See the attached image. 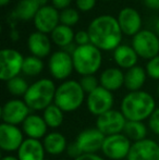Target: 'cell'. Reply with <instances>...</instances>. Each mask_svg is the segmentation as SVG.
Returning a JSON list of instances; mask_svg holds the SVG:
<instances>
[{
    "label": "cell",
    "instance_id": "ee69618b",
    "mask_svg": "<svg viewBox=\"0 0 159 160\" xmlns=\"http://www.w3.org/2000/svg\"><path fill=\"white\" fill-rule=\"evenodd\" d=\"M155 31H156V34H157V36L159 37V20L157 21V23H156V26H155Z\"/></svg>",
    "mask_w": 159,
    "mask_h": 160
},
{
    "label": "cell",
    "instance_id": "44dd1931",
    "mask_svg": "<svg viewBox=\"0 0 159 160\" xmlns=\"http://www.w3.org/2000/svg\"><path fill=\"white\" fill-rule=\"evenodd\" d=\"M99 84L109 92H116L124 85V73L118 68H108L99 78Z\"/></svg>",
    "mask_w": 159,
    "mask_h": 160
},
{
    "label": "cell",
    "instance_id": "1f68e13d",
    "mask_svg": "<svg viewBox=\"0 0 159 160\" xmlns=\"http://www.w3.org/2000/svg\"><path fill=\"white\" fill-rule=\"evenodd\" d=\"M80 84L82 86L83 91L85 92V94H91L92 92L95 91L97 87H99V81L96 78L95 75H85L82 76V78L80 80Z\"/></svg>",
    "mask_w": 159,
    "mask_h": 160
},
{
    "label": "cell",
    "instance_id": "7a4b0ae2",
    "mask_svg": "<svg viewBox=\"0 0 159 160\" xmlns=\"http://www.w3.org/2000/svg\"><path fill=\"white\" fill-rule=\"evenodd\" d=\"M156 109L154 97L144 91L130 92L121 101L120 111L127 121L148 120Z\"/></svg>",
    "mask_w": 159,
    "mask_h": 160
},
{
    "label": "cell",
    "instance_id": "83f0119b",
    "mask_svg": "<svg viewBox=\"0 0 159 160\" xmlns=\"http://www.w3.org/2000/svg\"><path fill=\"white\" fill-rule=\"evenodd\" d=\"M64 112L58 107L57 105L52 103L49 107H47L44 110L42 113V118H44L45 122H46L47 127L50 128H57L61 127L62 122H63V116Z\"/></svg>",
    "mask_w": 159,
    "mask_h": 160
},
{
    "label": "cell",
    "instance_id": "3957f363",
    "mask_svg": "<svg viewBox=\"0 0 159 160\" xmlns=\"http://www.w3.org/2000/svg\"><path fill=\"white\" fill-rule=\"evenodd\" d=\"M57 87L52 80L40 78L30 85L23 100L33 111H44L47 107L53 103Z\"/></svg>",
    "mask_w": 159,
    "mask_h": 160
},
{
    "label": "cell",
    "instance_id": "bcb514c9",
    "mask_svg": "<svg viewBox=\"0 0 159 160\" xmlns=\"http://www.w3.org/2000/svg\"><path fill=\"white\" fill-rule=\"evenodd\" d=\"M104 1H112V0H104Z\"/></svg>",
    "mask_w": 159,
    "mask_h": 160
},
{
    "label": "cell",
    "instance_id": "e0dca14e",
    "mask_svg": "<svg viewBox=\"0 0 159 160\" xmlns=\"http://www.w3.org/2000/svg\"><path fill=\"white\" fill-rule=\"evenodd\" d=\"M118 23L123 34L127 36H135L141 32L142 18L140 13L133 8H123L118 14Z\"/></svg>",
    "mask_w": 159,
    "mask_h": 160
},
{
    "label": "cell",
    "instance_id": "7c38bea8",
    "mask_svg": "<svg viewBox=\"0 0 159 160\" xmlns=\"http://www.w3.org/2000/svg\"><path fill=\"white\" fill-rule=\"evenodd\" d=\"M113 103H115V98L112 93L102 86L97 87L95 91L87 95V109L96 117H99L105 112L111 110Z\"/></svg>",
    "mask_w": 159,
    "mask_h": 160
},
{
    "label": "cell",
    "instance_id": "5bb4252c",
    "mask_svg": "<svg viewBox=\"0 0 159 160\" xmlns=\"http://www.w3.org/2000/svg\"><path fill=\"white\" fill-rule=\"evenodd\" d=\"M24 142V133L17 125H0V148L6 152H17Z\"/></svg>",
    "mask_w": 159,
    "mask_h": 160
},
{
    "label": "cell",
    "instance_id": "4316f807",
    "mask_svg": "<svg viewBox=\"0 0 159 160\" xmlns=\"http://www.w3.org/2000/svg\"><path fill=\"white\" fill-rule=\"evenodd\" d=\"M39 8V4L35 0H20L15 8V14L20 20L30 21L32 19L34 20Z\"/></svg>",
    "mask_w": 159,
    "mask_h": 160
},
{
    "label": "cell",
    "instance_id": "ffe728a7",
    "mask_svg": "<svg viewBox=\"0 0 159 160\" xmlns=\"http://www.w3.org/2000/svg\"><path fill=\"white\" fill-rule=\"evenodd\" d=\"M27 46L32 56H35L40 59L47 57L51 51V42L48 36L37 31L28 36Z\"/></svg>",
    "mask_w": 159,
    "mask_h": 160
},
{
    "label": "cell",
    "instance_id": "484cf974",
    "mask_svg": "<svg viewBox=\"0 0 159 160\" xmlns=\"http://www.w3.org/2000/svg\"><path fill=\"white\" fill-rule=\"evenodd\" d=\"M123 134L132 142H140L146 138L147 135V127L144 122L141 121H127V124L123 130Z\"/></svg>",
    "mask_w": 159,
    "mask_h": 160
},
{
    "label": "cell",
    "instance_id": "603a6c76",
    "mask_svg": "<svg viewBox=\"0 0 159 160\" xmlns=\"http://www.w3.org/2000/svg\"><path fill=\"white\" fill-rule=\"evenodd\" d=\"M113 59L120 68L129 70L136 65L138 56L133 47L127 45H120L113 50Z\"/></svg>",
    "mask_w": 159,
    "mask_h": 160
},
{
    "label": "cell",
    "instance_id": "d590c367",
    "mask_svg": "<svg viewBox=\"0 0 159 160\" xmlns=\"http://www.w3.org/2000/svg\"><path fill=\"white\" fill-rule=\"evenodd\" d=\"M77 7L80 11L83 12H87L94 9L96 4V0H75Z\"/></svg>",
    "mask_w": 159,
    "mask_h": 160
},
{
    "label": "cell",
    "instance_id": "4dcf8cb0",
    "mask_svg": "<svg viewBox=\"0 0 159 160\" xmlns=\"http://www.w3.org/2000/svg\"><path fill=\"white\" fill-rule=\"evenodd\" d=\"M80 20V14L75 9L73 8H68L64 9L60 12V24H63L67 26H74L75 24L79 22Z\"/></svg>",
    "mask_w": 159,
    "mask_h": 160
},
{
    "label": "cell",
    "instance_id": "52a82bcc",
    "mask_svg": "<svg viewBox=\"0 0 159 160\" xmlns=\"http://www.w3.org/2000/svg\"><path fill=\"white\" fill-rule=\"evenodd\" d=\"M24 58L17 50L12 48L2 49L0 52V78L8 82L17 78L22 72Z\"/></svg>",
    "mask_w": 159,
    "mask_h": 160
},
{
    "label": "cell",
    "instance_id": "f1b7e54d",
    "mask_svg": "<svg viewBox=\"0 0 159 160\" xmlns=\"http://www.w3.org/2000/svg\"><path fill=\"white\" fill-rule=\"evenodd\" d=\"M44 70V62L40 58H37L35 56L24 58L23 68H22V73L27 76H36L42 73Z\"/></svg>",
    "mask_w": 159,
    "mask_h": 160
},
{
    "label": "cell",
    "instance_id": "f6af8a7d",
    "mask_svg": "<svg viewBox=\"0 0 159 160\" xmlns=\"http://www.w3.org/2000/svg\"><path fill=\"white\" fill-rule=\"evenodd\" d=\"M157 93H158V96H159V84H158V87H157Z\"/></svg>",
    "mask_w": 159,
    "mask_h": 160
},
{
    "label": "cell",
    "instance_id": "8d00e7d4",
    "mask_svg": "<svg viewBox=\"0 0 159 160\" xmlns=\"http://www.w3.org/2000/svg\"><path fill=\"white\" fill-rule=\"evenodd\" d=\"M66 152L68 154V156L71 157L73 160L79 158L80 156H82V155H83L82 150L80 149V147L77 146V144L75 143V142H73V143H71L70 145H68Z\"/></svg>",
    "mask_w": 159,
    "mask_h": 160
},
{
    "label": "cell",
    "instance_id": "b9f144b4",
    "mask_svg": "<svg viewBox=\"0 0 159 160\" xmlns=\"http://www.w3.org/2000/svg\"><path fill=\"white\" fill-rule=\"evenodd\" d=\"M1 160H19V158H17V157H14V156H10V155H9V156H6V157H3V158H2Z\"/></svg>",
    "mask_w": 159,
    "mask_h": 160
},
{
    "label": "cell",
    "instance_id": "ba28073f",
    "mask_svg": "<svg viewBox=\"0 0 159 160\" xmlns=\"http://www.w3.org/2000/svg\"><path fill=\"white\" fill-rule=\"evenodd\" d=\"M132 144L133 143L123 133L106 136L102 152L108 159L123 160L129 156Z\"/></svg>",
    "mask_w": 159,
    "mask_h": 160
},
{
    "label": "cell",
    "instance_id": "f546056e",
    "mask_svg": "<svg viewBox=\"0 0 159 160\" xmlns=\"http://www.w3.org/2000/svg\"><path fill=\"white\" fill-rule=\"evenodd\" d=\"M28 87H30V85L21 76L13 78L7 82V89H8V92L12 96L15 97H24L26 92H27Z\"/></svg>",
    "mask_w": 159,
    "mask_h": 160
},
{
    "label": "cell",
    "instance_id": "9a60e30c",
    "mask_svg": "<svg viewBox=\"0 0 159 160\" xmlns=\"http://www.w3.org/2000/svg\"><path fill=\"white\" fill-rule=\"evenodd\" d=\"M60 24V13L52 6L40 7L34 18V25L37 32L49 34Z\"/></svg>",
    "mask_w": 159,
    "mask_h": 160
},
{
    "label": "cell",
    "instance_id": "7402d4cb",
    "mask_svg": "<svg viewBox=\"0 0 159 160\" xmlns=\"http://www.w3.org/2000/svg\"><path fill=\"white\" fill-rule=\"evenodd\" d=\"M44 148L47 154L52 155V156H58L64 152L68 147L67 138L63 134L60 132H51L48 133L42 139Z\"/></svg>",
    "mask_w": 159,
    "mask_h": 160
},
{
    "label": "cell",
    "instance_id": "6da1fadb",
    "mask_svg": "<svg viewBox=\"0 0 159 160\" xmlns=\"http://www.w3.org/2000/svg\"><path fill=\"white\" fill-rule=\"evenodd\" d=\"M87 32L89 34L91 44L100 50H115L120 46L122 40L121 31L118 20L112 15H99L91 22Z\"/></svg>",
    "mask_w": 159,
    "mask_h": 160
},
{
    "label": "cell",
    "instance_id": "60d3db41",
    "mask_svg": "<svg viewBox=\"0 0 159 160\" xmlns=\"http://www.w3.org/2000/svg\"><path fill=\"white\" fill-rule=\"evenodd\" d=\"M35 1L39 4V7H44V6H47V2H48V0H35Z\"/></svg>",
    "mask_w": 159,
    "mask_h": 160
},
{
    "label": "cell",
    "instance_id": "f35d334b",
    "mask_svg": "<svg viewBox=\"0 0 159 160\" xmlns=\"http://www.w3.org/2000/svg\"><path fill=\"white\" fill-rule=\"evenodd\" d=\"M74 160H105L102 157L98 156L97 154H83L79 158Z\"/></svg>",
    "mask_w": 159,
    "mask_h": 160
},
{
    "label": "cell",
    "instance_id": "277c9868",
    "mask_svg": "<svg viewBox=\"0 0 159 160\" xmlns=\"http://www.w3.org/2000/svg\"><path fill=\"white\" fill-rule=\"evenodd\" d=\"M85 92L80 82L67 80L57 87L53 103L63 112H73L77 110L84 102Z\"/></svg>",
    "mask_w": 159,
    "mask_h": 160
},
{
    "label": "cell",
    "instance_id": "2e32d148",
    "mask_svg": "<svg viewBox=\"0 0 159 160\" xmlns=\"http://www.w3.org/2000/svg\"><path fill=\"white\" fill-rule=\"evenodd\" d=\"M127 160H159V144L151 138L132 144Z\"/></svg>",
    "mask_w": 159,
    "mask_h": 160
},
{
    "label": "cell",
    "instance_id": "7bdbcfd3",
    "mask_svg": "<svg viewBox=\"0 0 159 160\" xmlns=\"http://www.w3.org/2000/svg\"><path fill=\"white\" fill-rule=\"evenodd\" d=\"M10 1L11 0H0V4H1V7H4V6H7Z\"/></svg>",
    "mask_w": 159,
    "mask_h": 160
},
{
    "label": "cell",
    "instance_id": "c3c4849f",
    "mask_svg": "<svg viewBox=\"0 0 159 160\" xmlns=\"http://www.w3.org/2000/svg\"><path fill=\"white\" fill-rule=\"evenodd\" d=\"M158 144H159V141H158Z\"/></svg>",
    "mask_w": 159,
    "mask_h": 160
},
{
    "label": "cell",
    "instance_id": "d6a6232c",
    "mask_svg": "<svg viewBox=\"0 0 159 160\" xmlns=\"http://www.w3.org/2000/svg\"><path fill=\"white\" fill-rule=\"evenodd\" d=\"M145 70H146V73L149 78L159 81V55L157 57L148 60Z\"/></svg>",
    "mask_w": 159,
    "mask_h": 160
},
{
    "label": "cell",
    "instance_id": "d4e9b609",
    "mask_svg": "<svg viewBox=\"0 0 159 160\" xmlns=\"http://www.w3.org/2000/svg\"><path fill=\"white\" fill-rule=\"evenodd\" d=\"M74 36L75 34L70 26L59 24L51 33V39L57 46L61 47L63 49L64 47L72 44L73 40H74Z\"/></svg>",
    "mask_w": 159,
    "mask_h": 160
},
{
    "label": "cell",
    "instance_id": "ac0fdd59",
    "mask_svg": "<svg viewBox=\"0 0 159 160\" xmlns=\"http://www.w3.org/2000/svg\"><path fill=\"white\" fill-rule=\"evenodd\" d=\"M46 150L40 139L25 138L17 150L19 160H45Z\"/></svg>",
    "mask_w": 159,
    "mask_h": 160
},
{
    "label": "cell",
    "instance_id": "e575fe53",
    "mask_svg": "<svg viewBox=\"0 0 159 160\" xmlns=\"http://www.w3.org/2000/svg\"><path fill=\"white\" fill-rule=\"evenodd\" d=\"M74 42L77 46H85V45L91 44V38H89L88 32L87 31H79L77 33H75Z\"/></svg>",
    "mask_w": 159,
    "mask_h": 160
},
{
    "label": "cell",
    "instance_id": "8992f818",
    "mask_svg": "<svg viewBox=\"0 0 159 160\" xmlns=\"http://www.w3.org/2000/svg\"><path fill=\"white\" fill-rule=\"evenodd\" d=\"M132 47L143 59H153L159 55V37L152 31L142 30L133 37Z\"/></svg>",
    "mask_w": 159,
    "mask_h": 160
},
{
    "label": "cell",
    "instance_id": "9c48e42d",
    "mask_svg": "<svg viewBox=\"0 0 159 160\" xmlns=\"http://www.w3.org/2000/svg\"><path fill=\"white\" fill-rule=\"evenodd\" d=\"M127 121V120L120 110L111 109L97 117L96 128H98L105 136L120 134L123 133Z\"/></svg>",
    "mask_w": 159,
    "mask_h": 160
},
{
    "label": "cell",
    "instance_id": "836d02e7",
    "mask_svg": "<svg viewBox=\"0 0 159 160\" xmlns=\"http://www.w3.org/2000/svg\"><path fill=\"white\" fill-rule=\"evenodd\" d=\"M148 128L154 134L159 136V108H156L148 118Z\"/></svg>",
    "mask_w": 159,
    "mask_h": 160
},
{
    "label": "cell",
    "instance_id": "d6986e66",
    "mask_svg": "<svg viewBox=\"0 0 159 160\" xmlns=\"http://www.w3.org/2000/svg\"><path fill=\"white\" fill-rule=\"evenodd\" d=\"M47 127L42 116L31 113L22 123V131L27 136V138L40 139L44 138L47 133Z\"/></svg>",
    "mask_w": 159,
    "mask_h": 160
},
{
    "label": "cell",
    "instance_id": "4fadbf2b",
    "mask_svg": "<svg viewBox=\"0 0 159 160\" xmlns=\"http://www.w3.org/2000/svg\"><path fill=\"white\" fill-rule=\"evenodd\" d=\"M105 138L106 136L98 128H92L82 131L74 142L83 154H97V152L102 150Z\"/></svg>",
    "mask_w": 159,
    "mask_h": 160
},
{
    "label": "cell",
    "instance_id": "30bf717a",
    "mask_svg": "<svg viewBox=\"0 0 159 160\" xmlns=\"http://www.w3.org/2000/svg\"><path fill=\"white\" fill-rule=\"evenodd\" d=\"M31 109L22 99H10L1 108L2 123L11 125H19L30 116Z\"/></svg>",
    "mask_w": 159,
    "mask_h": 160
},
{
    "label": "cell",
    "instance_id": "5b68a950",
    "mask_svg": "<svg viewBox=\"0 0 159 160\" xmlns=\"http://www.w3.org/2000/svg\"><path fill=\"white\" fill-rule=\"evenodd\" d=\"M72 59L74 70L82 76L94 75L99 70L102 61L100 49L92 44L77 46Z\"/></svg>",
    "mask_w": 159,
    "mask_h": 160
},
{
    "label": "cell",
    "instance_id": "cb8c5ba5",
    "mask_svg": "<svg viewBox=\"0 0 159 160\" xmlns=\"http://www.w3.org/2000/svg\"><path fill=\"white\" fill-rule=\"evenodd\" d=\"M147 78L146 70L142 67H135L127 70L124 73V86L129 92H137L141 91L145 84V81Z\"/></svg>",
    "mask_w": 159,
    "mask_h": 160
},
{
    "label": "cell",
    "instance_id": "ab89813d",
    "mask_svg": "<svg viewBox=\"0 0 159 160\" xmlns=\"http://www.w3.org/2000/svg\"><path fill=\"white\" fill-rule=\"evenodd\" d=\"M144 3L152 10H159V0H144Z\"/></svg>",
    "mask_w": 159,
    "mask_h": 160
},
{
    "label": "cell",
    "instance_id": "8fae6325",
    "mask_svg": "<svg viewBox=\"0 0 159 160\" xmlns=\"http://www.w3.org/2000/svg\"><path fill=\"white\" fill-rule=\"evenodd\" d=\"M48 69L53 78L64 82L74 70L72 56L63 50L55 51L49 58Z\"/></svg>",
    "mask_w": 159,
    "mask_h": 160
},
{
    "label": "cell",
    "instance_id": "74e56055",
    "mask_svg": "<svg viewBox=\"0 0 159 160\" xmlns=\"http://www.w3.org/2000/svg\"><path fill=\"white\" fill-rule=\"evenodd\" d=\"M52 2V7H55L57 10H64L68 9L69 6L71 4L72 0H51Z\"/></svg>",
    "mask_w": 159,
    "mask_h": 160
},
{
    "label": "cell",
    "instance_id": "7dc6e473",
    "mask_svg": "<svg viewBox=\"0 0 159 160\" xmlns=\"http://www.w3.org/2000/svg\"><path fill=\"white\" fill-rule=\"evenodd\" d=\"M61 160H67V159H61Z\"/></svg>",
    "mask_w": 159,
    "mask_h": 160
}]
</instances>
